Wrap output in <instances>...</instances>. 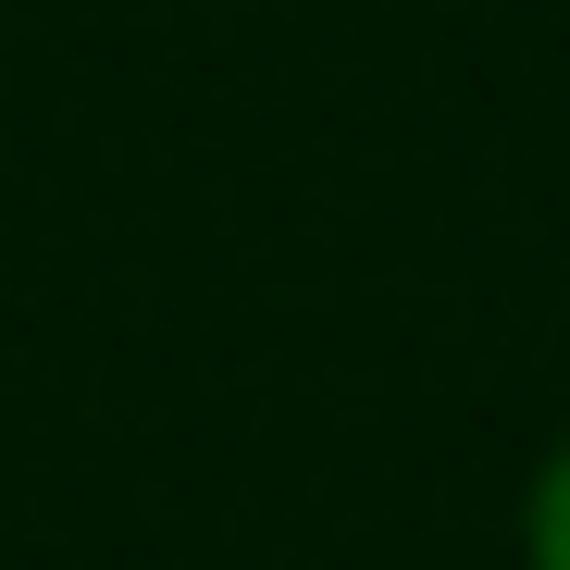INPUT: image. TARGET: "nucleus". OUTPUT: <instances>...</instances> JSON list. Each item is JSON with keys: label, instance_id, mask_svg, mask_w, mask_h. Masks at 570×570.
<instances>
[{"label": "nucleus", "instance_id": "nucleus-1", "mask_svg": "<svg viewBox=\"0 0 570 570\" xmlns=\"http://www.w3.org/2000/svg\"><path fill=\"white\" fill-rule=\"evenodd\" d=\"M521 546H533V570H570V446L533 471V509H521Z\"/></svg>", "mask_w": 570, "mask_h": 570}]
</instances>
